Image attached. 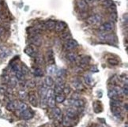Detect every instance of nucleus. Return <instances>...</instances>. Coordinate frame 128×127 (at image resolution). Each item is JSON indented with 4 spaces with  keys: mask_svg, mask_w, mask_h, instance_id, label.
Here are the masks:
<instances>
[{
    "mask_svg": "<svg viewBox=\"0 0 128 127\" xmlns=\"http://www.w3.org/2000/svg\"><path fill=\"white\" fill-rule=\"evenodd\" d=\"M125 109L126 111H127V103H125Z\"/></svg>",
    "mask_w": 128,
    "mask_h": 127,
    "instance_id": "nucleus-50",
    "label": "nucleus"
},
{
    "mask_svg": "<svg viewBox=\"0 0 128 127\" xmlns=\"http://www.w3.org/2000/svg\"><path fill=\"white\" fill-rule=\"evenodd\" d=\"M65 101V96L64 94H57V96H56L55 97V102H57V103H63V102Z\"/></svg>",
    "mask_w": 128,
    "mask_h": 127,
    "instance_id": "nucleus-31",
    "label": "nucleus"
},
{
    "mask_svg": "<svg viewBox=\"0 0 128 127\" xmlns=\"http://www.w3.org/2000/svg\"><path fill=\"white\" fill-rule=\"evenodd\" d=\"M35 62L38 65H43L44 62V58H43L41 55H40V54H37V55L35 56Z\"/></svg>",
    "mask_w": 128,
    "mask_h": 127,
    "instance_id": "nucleus-30",
    "label": "nucleus"
},
{
    "mask_svg": "<svg viewBox=\"0 0 128 127\" xmlns=\"http://www.w3.org/2000/svg\"><path fill=\"white\" fill-rule=\"evenodd\" d=\"M62 122L63 126L66 127H71V126H73V125H74V119L67 117L66 115L62 118Z\"/></svg>",
    "mask_w": 128,
    "mask_h": 127,
    "instance_id": "nucleus-12",
    "label": "nucleus"
},
{
    "mask_svg": "<svg viewBox=\"0 0 128 127\" xmlns=\"http://www.w3.org/2000/svg\"><path fill=\"white\" fill-rule=\"evenodd\" d=\"M33 73H34V75L36 77H42L43 74H44V72H43V70L40 69V68L37 67L36 68V69H34V70H33Z\"/></svg>",
    "mask_w": 128,
    "mask_h": 127,
    "instance_id": "nucleus-34",
    "label": "nucleus"
},
{
    "mask_svg": "<svg viewBox=\"0 0 128 127\" xmlns=\"http://www.w3.org/2000/svg\"><path fill=\"white\" fill-rule=\"evenodd\" d=\"M57 67H56L55 65L51 64L50 66H48V68H47V72L49 75H56V73H57Z\"/></svg>",
    "mask_w": 128,
    "mask_h": 127,
    "instance_id": "nucleus-17",
    "label": "nucleus"
},
{
    "mask_svg": "<svg viewBox=\"0 0 128 127\" xmlns=\"http://www.w3.org/2000/svg\"><path fill=\"white\" fill-rule=\"evenodd\" d=\"M14 74H15V78H16L17 80L19 81H22L25 79V74L22 73L21 68L18 70H17L16 71H14Z\"/></svg>",
    "mask_w": 128,
    "mask_h": 127,
    "instance_id": "nucleus-22",
    "label": "nucleus"
},
{
    "mask_svg": "<svg viewBox=\"0 0 128 127\" xmlns=\"http://www.w3.org/2000/svg\"><path fill=\"white\" fill-rule=\"evenodd\" d=\"M10 51L6 48H4V47H3L1 50H0V57H1L2 58H5L6 57H7V56L10 54Z\"/></svg>",
    "mask_w": 128,
    "mask_h": 127,
    "instance_id": "nucleus-28",
    "label": "nucleus"
},
{
    "mask_svg": "<svg viewBox=\"0 0 128 127\" xmlns=\"http://www.w3.org/2000/svg\"><path fill=\"white\" fill-rule=\"evenodd\" d=\"M20 114H21V119L25 120H29L33 117V112L31 110H29L28 108L26 110L23 111L22 112H20Z\"/></svg>",
    "mask_w": 128,
    "mask_h": 127,
    "instance_id": "nucleus-7",
    "label": "nucleus"
},
{
    "mask_svg": "<svg viewBox=\"0 0 128 127\" xmlns=\"http://www.w3.org/2000/svg\"><path fill=\"white\" fill-rule=\"evenodd\" d=\"M78 46V42L75 40L73 39H70L68 40H66L64 44L65 49L67 50V51H73V50L77 48Z\"/></svg>",
    "mask_w": 128,
    "mask_h": 127,
    "instance_id": "nucleus-5",
    "label": "nucleus"
},
{
    "mask_svg": "<svg viewBox=\"0 0 128 127\" xmlns=\"http://www.w3.org/2000/svg\"><path fill=\"white\" fill-rule=\"evenodd\" d=\"M21 70V71L22 73H23L24 74H28V72H29V70H28V68H27L25 66H24L23 65V66H22V69Z\"/></svg>",
    "mask_w": 128,
    "mask_h": 127,
    "instance_id": "nucleus-45",
    "label": "nucleus"
},
{
    "mask_svg": "<svg viewBox=\"0 0 128 127\" xmlns=\"http://www.w3.org/2000/svg\"><path fill=\"white\" fill-rule=\"evenodd\" d=\"M55 24H56V22L55 21H53V20H48V21L44 22V26L45 29H49V30H51V29H55Z\"/></svg>",
    "mask_w": 128,
    "mask_h": 127,
    "instance_id": "nucleus-16",
    "label": "nucleus"
},
{
    "mask_svg": "<svg viewBox=\"0 0 128 127\" xmlns=\"http://www.w3.org/2000/svg\"><path fill=\"white\" fill-rule=\"evenodd\" d=\"M27 108H28V106H27L26 103H23V102H18L17 107V110H18L20 112H22L23 111L26 110Z\"/></svg>",
    "mask_w": 128,
    "mask_h": 127,
    "instance_id": "nucleus-25",
    "label": "nucleus"
},
{
    "mask_svg": "<svg viewBox=\"0 0 128 127\" xmlns=\"http://www.w3.org/2000/svg\"><path fill=\"white\" fill-rule=\"evenodd\" d=\"M111 107H120L121 105H122V103L120 99H112L111 100V103H110Z\"/></svg>",
    "mask_w": 128,
    "mask_h": 127,
    "instance_id": "nucleus-32",
    "label": "nucleus"
},
{
    "mask_svg": "<svg viewBox=\"0 0 128 127\" xmlns=\"http://www.w3.org/2000/svg\"><path fill=\"white\" fill-rule=\"evenodd\" d=\"M29 41L33 45L37 47L40 46V44H41L42 43L41 37H40L39 34H33L29 38Z\"/></svg>",
    "mask_w": 128,
    "mask_h": 127,
    "instance_id": "nucleus-6",
    "label": "nucleus"
},
{
    "mask_svg": "<svg viewBox=\"0 0 128 127\" xmlns=\"http://www.w3.org/2000/svg\"><path fill=\"white\" fill-rule=\"evenodd\" d=\"M85 3H86L87 4H92V3H94L96 2V0H85Z\"/></svg>",
    "mask_w": 128,
    "mask_h": 127,
    "instance_id": "nucleus-47",
    "label": "nucleus"
},
{
    "mask_svg": "<svg viewBox=\"0 0 128 127\" xmlns=\"http://www.w3.org/2000/svg\"><path fill=\"white\" fill-rule=\"evenodd\" d=\"M114 29V24L112 21H107L105 23L100 25L99 27V30L101 33H108Z\"/></svg>",
    "mask_w": 128,
    "mask_h": 127,
    "instance_id": "nucleus-4",
    "label": "nucleus"
},
{
    "mask_svg": "<svg viewBox=\"0 0 128 127\" xmlns=\"http://www.w3.org/2000/svg\"><path fill=\"white\" fill-rule=\"evenodd\" d=\"M48 62L49 64H54V62H55V56H54V53L53 51L50 50V51H48Z\"/></svg>",
    "mask_w": 128,
    "mask_h": 127,
    "instance_id": "nucleus-23",
    "label": "nucleus"
},
{
    "mask_svg": "<svg viewBox=\"0 0 128 127\" xmlns=\"http://www.w3.org/2000/svg\"><path fill=\"white\" fill-rule=\"evenodd\" d=\"M44 83H45V85L47 87H51V86H53L54 85V81L53 79L51 78V77L48 76L44 79Z\"/></svg>",
    "mask_w": 128,
    "mask_h": 127,
    "instance_id": "nucleus-26",
    "label": "nucleus"
},
{
    "mask_svg": "<svg viewBox=\"0 0 128 127\" xmlns=\"http://www.w3.org/2000/svg\"><path fill=\"white\" fill-rule=\"evenodd\" d=\"M63 88H64V85H55L54 92H55L56 94H61V93H62V90H63Z\"/></svg>",
    "mask_w": 128,
    "mask_h": 127,
    "instance_id": "nucleus-33",
    "label": "nucleus"
},
{
    "mask_svg": "<svg viewBox=\"0 0 128 127\" xmlns=\"http://www.w3.org/2000/svg\"><path fill=\"white\" fill-rule=\"evenodd\" d=\"M72 87L74 88L75 90L82 91L84 89V86H83L82 81L79 80H74L72 82Z\"/></svg>",
    "mask_w": 128,
    "mask_h": 127,
    "instance_id": "nucleus-14",
    "label": "nucleus"
},
{
    "mask_svg": "<svg viewBox=\"0 0 128 127\" xmlns=\"http://www.w3.org/2000/svg\"><path fill=\"white\" fill-rule=\"evenodd\" d=\"M85 81L88 85H92L93 84V79H92L91 76L89 75H86L85 77Z\"/></svg>",
    "mask_w": 128,
    "mask_h": 127,
    "instance_id": "nucleus-40",
    "label": "nucleus"
},
{
    "mask_svg": "<svg viewBox=\"0 0 128 127\" xmlns=\"http://www.w3.org/2000/svg\"><path fill=\"white\" fill-rule=\"evenodd\" d=\"M66 115L67 117H69V118H70V119L74 120V119H76V118H77V116H78V113H77V111H76V110L74 108L70 107L66 110Z\"/></svg>",
    "mask_w": 128,
    "mask_h": 127,
    "instance_id": "nucleus-9",
    "label": "nucleus"
},
{
    "mask_svg": "<svg viewBox=\"0 0 128 127\" xmlns=\"http://www.w3.org/2000/svg\"><path fill=\"white\" fill-rule=\"evenodd\" d=\"M55 30L58 33H62L66 28V25L63 21H58L55 24Z\"/></svg>",
    "mask_w": 128,
    "mask_h": 127,
    "instance_id": "nucleus-11",
    "label": "nucleus"
},
{
    "mask_svg": "<svg viewBox=\"0 0 128 127\" xmlns=\"http://www.w3.org/2000/svg\"><path fill=\"white\" fill-rule=\"evenodd\" d=\"M107 94H108V96L110 98L113 99H118L120 96H122L123 95L122 88L119 87V86H113L112 88H111L108 90Z\"/></svg>",
    "mask_w": 128,
    "mask_h": 127,
    "instance_id": "nucleus-1",
    "label": "nucleus"
},
{
    "mask_svg": "<svg viewBox=\"0 0 128 127\" xmlns=\"http://www.w3.org/2000/svg\"><path fill=\"white\" fill-rule=\"evenodd\" d=\"M47 91H48V87L46 85H43L41 88L40 90V96H41V99H46V94H47Z\"/></svg>",
    "mask_w": 128,
    "mask_h": 127,
    "instance_id": "nucleus-24",
    "label": "nucleus"
},
{
    "mask_svg": "<svg viewBox=\"0 0 128 127\" xmlns=\"http://www.w3.org/2000/svg\"><path fill=\"white\" fill-rule=\"evenodd\" d=\"M19 97L21 99H25L27 97V92L25 89H21L19 91Z\"/></svg>",
    "mask_w": 128,
    "mask_h": 127,
    "instance_id": "nucleus-38",
    "label": "nucleus"
},
{
    "mask_svg": "<svg viewBox=\"0 0 128 127\" xmlns=\"http://www.w3.org/2000/svg\"><path fill=\"white\" fill-rule=\"evenodd\" d=\"M72 98H73L74 99H79V98H80L79 94H78V93H74V94H73Z\"/></svg>",
    "mask_w": 128,
    "mask_h": 127,
    "instance_id": "nucleus-46",
    "label": "nucleus"
},
{
    "mask_svg": "<svg viewBox=\"0 0 128 127\" xmlns=\"http://www.w3.org/2000/svg\"><path fill=\"white\" fill-rule=\"evenodd\" d=\"M110 18L112 21H116L117 20V14H116V11L115 12H111V14H110Z\"/></svg>",
    "mask_w": 128,
    "mask_h": 127,
    "instance_id": "nucleus-41",
    "label": "nucleus"
},
{
    "mask_svg": "<svg viewBox=\"0 0 128 127\" xmlns=\"http://www.w3.org/2000/svg\"><path fill=\"white\" fill-rule=\"evenodd\" d=\"M111 112L113 113V115L115 116H117V117H121V110H120V107H111Z\"/></svg>",
    "mask_w": 128,
    "mask_h": 127,
    "instance_id": "nucleus-27",
    "label": "nucleus"
},
{
    "mask_svg": "<svg viewBox=\"0 0 128 127\" xmlns=\"http://www.w3.org/2000/svg\"><path fill=\"white\" fill-rule=\"evenodd\" d=\"M70 37H71V35L69 32H65V33H62V38L63 40H68L70 39Z\"/></svg>",
    "mask_w": 128,
    "mask_h": 127,
    "instance_id": "nucleus-39",
    "label": "nucleus"
},
{
    "mask_svg": "<svg viewBox=\"0 0 128 127\" xmlns=\"http://www.w3.org/2000/svg\"><path fill=\"white\" fill-rule=\"evenodd\" d=\"M26 85H27L28 87H29V88H34L36 86V82H35V81H28V82L26 83Z\"/></svg>",
    "mask_w": 128,
    "mask_h": 127,
    "instance_id": "nucleus-42",
    "label": "nucleus"
},
{
    "mask_svg": "<svg viewBox=\"0 0 128 127\" xmlns=\"http://www.w3.org/2000/svg\"><path fill=\"white\" fill-rule=\"evenodd\" d=\"M102 20V16L99 13H96V14L92 15L87 18V22L91 25H100L101 23Z\"/></svg>",
    "mask_w": 128,
    "mask_h": 127,
    "instance_id": "nucleus-3",
    "label": "nucleus"
},
{
    "mask_svg": "<svg viewBox=\"0 0 128 127\" xmlns=\"http://www.w3.org/2000/svg\"><path fill=\"white\" fill-rule=\"evenodd\" d=\"M89 61H90V58L89 57H82L79 61V66L81 67H85L89 63Z\"/></svg>",
    "mask_w": 128,
    "mask_h": 127,
    "instance_id": "nucleus-21",
    "label": "nucleus"
},
{
    "mask_svg": "<svg viewBox=\"0 0 128 127\" xmlns=\"http://www.w3.org/2000/svg\"><path fill=\"white\" fill-rule=\"evenodd\" d=\"M54 115H55V118H56L57 119H59V121H62V111L60 110V108L59 107H55L54 108Z\"/></svg>",
    "mask_w": 128,
    "mask_h": 127,
    "instance_id": "nucleus-19",
    "label": "nucleus"
},
{
    "mask_svg": "<svg viewBox=\"0 0 128 127\" xmlns=\"http://www.w3.org/2000/svg\"><path fill=\"white\" fill-rule=\"evenodd\" d=\"M66 58L68 59L69 62H76L78 58V54L75 53V52L74 51H70V52H68V53L66 54Z\"/></svg>",
    "mask_w": 128,
    "mask_h": 127,
    "instance_id": "nucleus-10",
    "label": "nucleus"
},
{
    "mask_svg": "<svg viewBox=\"0 0 128 127\" xmlns=\"http://www.w3.org/2000/svg\"><path fill=\"white\" fill-rule=\"evenodd\" d=\"M123 93L125 96H127L128 95V88H127V84H125V87H123V88L122 89Z\"/></svg>",
    "mask_w": 128,
    "mask_h": 127,
    "instance_id": "nucleus-43",
    "label": "nucleus"
},
{
    "mask_svg": "<svg viewBox=\"0 0 128 127\" xmlns=\"http://www.w3.org/2000/svg\"><path fill=\"white\" fill-rule=\"evenodd\" d=\"M91 70H92L91 71H93V72H97L98 71V69L96 66H93L91 68Z\"/></svg>",
    "mask_w": 128,
    "mask_h": 127,
    "instance_id": "nucleus-49",
    "label": "nucleus"
},
{
    "mask_svg": "<svg viewBox=\"0 0 128 127\" xmlns=\"http://www.w3.org/2000/svg\"><path fill=\"white\" fill-rule=\"evenodd\" d=\"M85 106V101L82 100V99H74V103L72 107H74L77 108H82Z\"/></svg>",
    "mask_w": 128,
    "mask_h": 127,
    "instance_id": "nucleus-18",
    "label": "nucleus"
},
{
    "mask_svg": "<svg viewBox=\"0 0 128 127\" xmlns=\"http://www.w3.org/2000/svg\"><path fill=\"white\" fill-rule=\"evenodd\" d=\"M76 5H77L78 8L79 9L80 11H86L87 9H88V4L85 3V0H77V3H76Z\"/></svg>",
    "mask_w": 128,
    "mask_h": 127,
    "instance_id": "nucleus-8",
    "label": "nucleus"
},
{
    "mask_svg": "<svg viewBox=\"0 0 128 127\" xmlns=\"http://www.w3.org/2000/svg\"><path fill=\"white\" fill-rule=\"evenodd\" d=\"M25 53L28 54V55L31 56V57H35L37 54L36 49L32 46H28L25 48Z\"/></svg>",
    "mask_w": 128,
    "mask_h": 127,
    "instance_id": "nucleus-15",
    "label": "nucleus"
},
{
    "mask_svg": "<svg viewBox=\"0 0 128 127\" xmlns=\"http://www.w3.org/2000/svg\"><path fill=\"white\" fill-rule=\"evenodd\" d=\"M62 92H64V94H69L70 92V87H64Z\"/></svg>",
    "mask_w": 128,
    "mask_h": 127,
    "instance_id": "nucleus-44",
    "label": "nucleus"
},
{
    "mask_svg": "<svg viewBox=\"0 0 128 127\" xmlns=\"http://www.w3.org/2000/svg\"><path fill=\"white\" fill-rule=\"evenodd\" d=\"M29 103L32 104L33 107L37 106V98L35 92H29Z\"/></svg>",
    "mask_w": 128,
    "mask_h": 127,
    "instance_id": "nucleus-13",
    "label": "nucleus"
},
{
    "mask_svg": "<svg viewBox=\"0 0 128 127\" xmlns=\"http://www.w3.org/2000/svg\"><path fill=\"white\" fill-rule=\"evenodd\" d=\"M107 63L111 66H117L119 65V61L116 59V58H107Z\"/></svg>",
    "mask_w": 128,
    "mask_h": 127,
    "instance_id": "nucleus-35",
    "label": "nucleus"
},
{
    "mask_svg": "<svg viewBox=\"0 0 128 127\" xmlns=\"http://www.w3.org/2000/svg\"><path fill=\"white\" fill-rule=\"evenodd\" d=\"M4 33V29L3 27H0V36H2Z\"/></svg>",
    "mask_w": 128,
    "mask_h": 127,
    "instance_id": "nucleus-48",
    "label": "nucleus"
},
{
    "mask_svg": "<svg viewBox=\"0 0 128 127\" xmlns=\"http://www.w3.org/2000/svg\"><path fill=\"white\" fill-rule=\"evenodd\" d=\"M17 103H18V102H17V101H11L7 104V106H6V109H7L8 111H14L17 109Z\"/></svg>",
    "mask_w": 128,
    "mask_h": 127,
    "instance_id": "nucleus-20",
    "label": "nucleus"
},
{
    "mask_svg": "<svg viewBox=\"0 0 128 127\" xmlns=\"http://www.w3.org/2000/svg\"><path fill=\"white\" fill-rule=\"evenodd\" d=\"M9 84L11 87H15L17 84V78L15 77H11V78L9 79Z\"/></svg>",
    "mask_w": 128,
    "mask_h": 127,
    "instance_id": "nucleus-36",
    "label": "nucleus"
},
{
    "mask_svg": "<svg viewBox=\"0 0 128 127\" xmlns=\"http://www.w3.org/2000/svg\"><path fill=\"white\" fill-rule=\"evenodd\" d=\"M55 97L52 96V97H50L47 99V104L50 107H55Z\"/></svg>",
    "mask_w": 128,
    "mask_h": 127,
    "instance_id": "nucleus-29",
    "label": "nucleus"
},
{
    "mask_svg": "<svg viewBox=\"0 0 128 127\" xmlns=\"http://www.w3.org/2000/svg\"><path fill=\"white\" fill-rule=\"evenodd\" d=\"M98 38L100 40L103 42H110L114 43L116 42V37L113 33H101L98 35Z\"/></svg>",
    "mask_w": 128,
    "mask_h": 127,
    "instance_id": "nucleus-2",
    "label": "nucleus"
},
{
    "mask_svg": "<svg viewBox=\"0 0 128 127\" xmlns=\"http://www.w3.org/2000/svg\"><path fill=\"white\" fill-rule=\"evenodd\" d=\"M102 5L104 6V7L109 8L110 6H111L113 5V1L112 0H104L102 2Z\"/></svg>",
    "mask_w": 128,
    "mask_h": 127,
    "instance_id": "nucleus-37",
    "label": "nucleus"
}]
</instances>
